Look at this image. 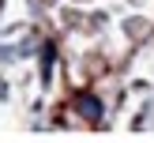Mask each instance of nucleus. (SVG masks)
Returning a JSON list of instances; mask_svg holds the SVG:
<instances>
[{"label": "nucleus", "mask_w": 154, "mask_h": 143, "mask_svg": "<svg viewBox=\"0 0 154 143\" xmlns=\"http://www.w3.org/2000/svg\"><path fill=\"white\" fill-rule=\"evenodd\" d=\"M75 109H79L87 120H102V102H98L94 94H79L75 98Z\"/></svg>", "instance_id": "obj_1"}]
</instances>
